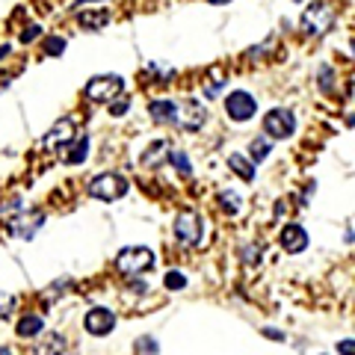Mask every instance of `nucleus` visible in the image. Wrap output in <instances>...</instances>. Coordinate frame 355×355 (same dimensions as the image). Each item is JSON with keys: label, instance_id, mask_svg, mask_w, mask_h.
<instances>
[{"label": "nucleus", "instance_id": "obj_1", "mask_svg": "<svg viewBox=\"0 0 355 355\" xmlns=\"http://www.w3.org/2000/svg\"><path fill=\"white\" fill-rule=\"evenodd\" d=\"M299 27H302V33H308V36H326V33L335 27V9H331L326 0H314L302 12Z\"/></svg>", "mask_w": 355, "mask_h": 355}, {"label": "nucleus", "instance_id": "obj_2", "mask_svg": "<svg viewBox=\"0 0 355 355\" xmlns=\"http://www.w3.org/2000/svg\"><path fill=\"white\" fill-rule=\"evenodd\" d=\"M154 252L146 249V246H130V249H121L119 258H116V270L121 275H130V279H139V275H146L151 266H154Z\"/></svg>", "mask_w": 355, "mask_h": 355}, {"label": "nucleus", "instance_id": "obj_3", "mask_svg": "<svg viewBox=\"0 0 355 355\" xmlns=\"http://www.w3.org/2000/svg\"><path fill=\"white\" fill-rule=\"evenodd\" d=\"M125 92V80L119 74H98L86 83L83 89V98L86 101H95V104H110Z\"/></svg>", "mask_w": 355, "mask_h": 355}, {"label": "nucleus", "instance_id": "obj_4", "mask_svg": "<svg viewBox=\"0 0 355 355\" xmlns=\"http://www.w3.org/2000/svg\"><path fill=\"white\" fill-rule=\"evenodd\" d=\"M86 193L98 198V202H119V198L128 196V181L116 172H104V175H95L92 181H89Z\"/></svg>", "mask_w": 355, "mask_h": 355}, {"label": "nucleus", "instance_id": "obj_5", "mask_svg": "<svg viewBox=\"0 0 355 355\" xmlns=\"http://www.w3.org/2000/svg\"><path fill=\"white\" fill-rule=\"evenodd\" d=\"M175 237L181 246H198V243L205 240V219L202 214H196V210H181V214L175 216Z\"/></svg>", "mask_w": 355, "mask_h": 355}, {"label": "nucleus", "instance_id": "obj_6", "mask_svg": "<svg viewBox=\"0 0 355 355\" xmlns=\"http://www.w3.org/2000/svg\"><path fill=\"white\" fill-rule=\"evenodd\" d=\"M296 130V116L291 107H275L263 116V133L270 139H287Z\"/></svg>", "mask_w": 355, "mask_h": 355}, {"label": "nucleus", "instance_id": "obj_7", "mask_svg": "<svg viewBox=\"0 0 355 355\" xmlns=\"http://www.w3.org/2000/svg\"><path fill=\"white\" fill-rule=\"evenodd\" d=\"M44 225V214L42 210H21L12 219L6 222V234L18 237V240H33Z\"/></svg>", "mask_w": 355, "mask_h": 355}, {"label": "nucleus", "instance_id": "obj_8", "mask_svg": "<svg viewBox=\"0 0 355 355\" xmlns=\"http://www.w3.org/2000/svg\"><path fill=\"white\" fill-rule=\"evenodd\" d=\"M225 113L234 121H249L258 113V101H254V95H249L246 89H234V92H228V98H225Z\"/></svg>", "mask_w": 355, "mask_h": 355}, {"label": "nucleus", "instance_id": "obj_9", "mask_svg": "<svg viewBox=\"0 0 355 355\" xmlns=\"http://www.w3.org/2000/svg\"><path fill=\"white\" fill-rule=\"evenodd\" d=\"M83 326H86L89 335L104 338L116 329V314L110 308H89V314L83 317Z\"/></svg>", "mask_w": 355, "mask_h": 355}, {"label": "nucleus", "instance_id": "obj_10", "mask_svg": "<svg viewBox=\"0 0 355 355\" xmlns=\"http://www.w3.org/2000/svg\"><path fill=\"white\" fill-rule=\"evenodd\" d=\"M279 243H282V249L287 254H299V252L308 249V231L299 225V222H287V225L282 228V234H279Z\"/></svg>", "mask_w": 355, "mask_h": 355}, {"label": "nucleus", "instance_id": "obj_11", "mask_svg": "<svg viewBox=\"0 0 355 355\" xmlns=\"http://www.w3.org/2000/svg\"><path fill=\"white\" fill-rule=\"evenodd\" d=\"M74 137H77V133H74V119L71 116H62L57 125L44 133V148H65Z\"/></svg>", "mask_w": 355, "mask_h": 355}, {"label": "nucleus", "instance_id": "obj_12", "mask_svg": "<svg viewBox=\"0 0 355 355\" xmlns=\"http://www.w3.org/2000/svg\"><path fill=\"white\" fill-rule=\"evenodd\" d=\"M207 121V110L196 101H184L178 104V121L175 125H181L184 130H198Z\"/></svg>", "mask_w": 355, "mask_h": 355}, {"label": "nucleus", "instance_id": "obj_13", "mask_svg": "<svg viewBox=\"0 0 355 355\" xmlns=\"http://www.w3.org/2000/svg\"><path fill=\"white\" fill-rule=\"evenodd\" d=\"M86 157H89V137H86V133H83V137H74L69 146L62 148V160L69 166H80Z\"/></svg>", "mask_w": 355, "mask_h": 355}, {"label": "nucleus", "instance_id": "obj_14", "mask_svg": "<svg viewBox=\"0 0 355 355\" xmlns=\"http://www.w3.org/2000/svg\"><path fill=\"white\" fill-rule=\"evenodd\" d=\"M148 116L157 121V125H175L178 121V104L175 101H151Z\"/></svg>", "mask_w": 355, "mask_h": 355}, {"label": "nucleus", "instance_id": "obj_15", "mask_svg": "<svg viewBox=\"0 0 355 355\" xmlns=\"http://www.w3.org/2000/svg\"><path fill=\"white\" fill-rule=\"evenodd\" d=\"M77 24L83 30H101L110 24V12L107 9H83V12H77Z\"/></svg>", "mask_w": 355, "mask_h": 355}, {"label": "nucleus", "instance_id": "obj_16", "mask_svg": "<svg viewBox=\"0 0 355 355\" xmlns=\"http://www.w3.org/2000/svg\"><path fill=\"white\" fill-rule=\"evenodd\" d=\"M228 169L234 172V175H240L246 184H252V181H254V163L246 157V154H240V151L228 154Z\"/></svg>", "mask_w": 355, "mask_h": 355}, {"label": "nucleus", "instance_id": "obj_17", "mask_svg": "<svg viewBox=\"0 0 355 355\" xmlns=\"http://www.w3.org/2000/svg\"><path fill=\"white\" fill-rule=\"evenodd\" d=\"M42 329H44V320L39 314H24L15 323V335L18 338H36V335H42Z\"/></svg>", "mask_w": 355, "mask_h": 355}, {"label": "nucleus", "instance_id": "obj_18", "mask_svg": "<svg viewBox=\"0 0 355 355\" xmlns=\"http://www.w3.org/2000/svg\"><path fill=\"white\" fill-rule=\"evenodd\" d=\"M65 349H69V343H65L62 335H44L39 343H36V355H65Z\"/></svg>", "mask_w": 355, "mask_h": 355}, {"label": "nucleus", "instance_id": "obj_19", "mask_svg": "<svg viewBox=\"0 0 355 355\" xmlns=\"http://www.w3.org/2000/svg\"><path fill=\"white\" fill-rule=\"evenodd\" d=\"M169 163L175 166V169L178 172H181L184 178H190L193 175V163H190V157H187V154L184 151H178V148H172L169 151Z\"/></svg>", "mask_w": 355, "mask_h": 355}, {"label": "nucleus", "instance_id": "obj_20", "mask_svg": "<svg viewBox=\"0 0 355 355\" xmlns=\"http://www.w3.org/2000/svg\"><path fill=\"white\" fill-rule=\"evenodd\" d=\"M249 154H252V160H254V163H263V160H266V157H270V154H272L270 137H266V139H254L252 146H249Z\"/></svg>", "mask_w": 355, "mask_h": 355}, {"label": "nucleus", "instance_id": "obj_21", "mask_svg": "<svg viewBox=\"0 0 355 355\" xmlns=\"http://www.w3.org/2000/svg\"><path fill=\"white\" fill-rule=\"evenodd\" d=\"M219 205H222L225 214H237V210L243 207V198L234 190H225V193H219Z\"/></svg>", "mask_w": 355, "mask_h": 355}, {"label": "nucleus", "instance_id": "obj_22", "mask_svg": "<svg viewBox=\"0 0 355 355\" xmlns=\"http://www.w3.org/2000/svg\"><path fill=\"white\" fill-rule=\"evenodd\" d=\"M163 284L169 287V291H184V287H187V275L181 270H169V272H166V279H163Z\"/></svg>", "mask_w": 355, "mask_h": 355}, {"label": "nucleus", "instance_id": "obj_23", "mask_svg": "<svg viewBox=\"0 0 355 355\" xmlns=\"http://www.w3.org/2000/svg\"><path fill=\"white\" fill-rule=\"evenodd\" d=\"M137 352L139 355H160V343L154 340V338H148V335H142L137 340Z\"/></svg>", "mask_w": 355, "mask_h": 355}, {"label": "nucleus", "instance_id": "obj_24", "mask_svg": "<svg viewBox=\"0 0 355 355\" xmlns=\"http://www.w3.org/2000/svg\"><path fill=\"white\" fill-rule=\"evenodd\" d=\"M62 51H65V39L62 36H48L44 39V53H48V57H60Z\"/></svg>", "mask_w": 355, "mask_h": 355}, {"label": "nucleus", "instance_id": "obj_25", "mask_svg": "<svg viewBox=\"0 0 355 355\" xmlns=\"http://www.w3.org/2000/svg\"><path fill=\"white\" fill-rule=\"evenodd\" d=\"M110 116H116V119H121V116H128L130 113V101L128 98H116V101H110Z\"/></svg>", "mask_w": 355, "mask_h": 355}, {"label": "nucleus", "instance_id": "obj_26", "mask_svg": "<svg viewBox=\"0 0 355 355\" xmlns=\"http://www.w3.org/2000/svg\"><path fill=\"white\" fill-rule=\"evenodd\" d=\"M12 308H15V296L0 291V320H6L9 314H12Z\"/></svg>", "mask_w": 355, "mask_h": 355}, {"label": "nucleus", "instance_id": "obj_27", "mask_svg": "<svg viewBox=\"0 0 355 355\" xmlns=\"http://www.w3.org/2000/svg\"><path fill=\"white\" fill-rule=\"evenodd\" d=\"M166 148V142H154V146H148L146 148V157H142V163L146 166H151V163H157V154Z\"/></svg>", "mask_w": 355, "mask_h": 355}, {"label": "nucleus", "instance_id": "obj_28", "mask_svg": "<svg viewBox=\"0 0 355 355\" xmlns=\"http://www.w3.org/2000/svg\"><path fill=\"white\" fill-rule=\"evenodd\" d=\"M42 36V27L39 24H30L24 33H21V42H24V44H30V42H36Z\"/></svg>", "mask_w": 355, "mask_h": 355}, {"label": "nucleus", "instance_id": "obj_29", "mask_svg": "<svg viewBox=\"0 0 355 355\" xmlns=\"http://www.w3.org/2000/svg\"><path fill=\"white\" fill-rule=\"evenodd\" d=\"M243 263H258V258H261V252H258V246H243Z\"/></svg>", "mask_w": 355, "mask_h": 355}, {"label": "nucleus", "instance_id": "obj_30", "mask_svg": "<svg viewBox=\"0 0 355 355\" xmlns=\"http://www.w3.org/2000/svg\"><path fill=\"white\" fill-rule=\"evenodd\" d=\"M338 352H340V355H355V338L340 340V343H338Z\"/></svg>", "mask_w": 355, "mask_h": 355}, {"label": "nucleus", "instance_id": "obj_31", "mask_svg": "<svg viewBox=\"0 0 355 355\" xmlns=\"http://www.w3.org/2000/svg\"><path fill=\"white\" fill-rule=\"evenodd\" d=\"M320 74H323V92H331V69H329V65H323V71H320Z\"/></svg>", "mask_w": 355, "mask_h": 355}, {"label": "nucleus", "instance_id": "obj_32", "mask_svg": "<svg viewBox=\"0 0 355 355\" xmlns=\"http://www.w3.org/2000/svg\"><path fill=\"white\" fill-rule=\"evenodd\" d=\"M263 335H266V338H275V340H284V335H282L279 329H263Z\"/></svg>", "mask_w": 355, "mask_h": 355}, {"label": "nucleus", "instance_id": "obj_33", "mask_svg": "<svg viewBox=\"0 0 355 355\" xmlns=\"http://www.w3.org/2000/svg\"><path fill=\"white\" fill-rule=\"evenodd\" d=\"M0 355H15V352L9 349V347H0Z\"/></svg>", "mask_w": 355, "mask_h": 355}, {"label": "nucleus", "instance_id": "obj_34", "mask_svg": "<svg viewBox=\"0 0 355 355\" xmlns=\"http://www.w3.org/2000/svg\"><path fill=\"white\" fill-rule=\"evenodd\" d=\"M9 51H12V48H9V44H3V48H0V57H6Z\"/></svg>", "mask_w": 355, "mask_h": 355}, {"label": "nucleus", "instance_id": "obj_35", "mask_svg": "<svg viewBox=\"0 0 355 355\" xmlns=\"http://www.w3.org/2000/svg\"><path fill=\"white\" fill-rule=\"evenodd\" d=\"M207 3H216V6H222V3H231V0H207Z\"/></svg>", "mask_w": 355, "mask_h": 355}, {"label": "nucleus", "instance_id": "obj_36", "mask_svg": "<svg viewBox=\"0 0 355 355\" xmlns=\"http://www.w3.org/2000/svg\"><path fill=\"white\" fill-rule=\"evenodd\" d=\"M74 3H77V6H80V3H98V0H74Z\"/></svg>", "mask_w": 355, "mask_h": 355}, {"label": "nucleus", "instance_id": "obj_37", "mask_svg": "<svg viewBox=\"0 0 355 355\" xmlns=\"http://www.w3.org/2000/svg\"><path fill=\"white\" fill-rule=\"evenodd\" d=\"M293 3H302V0H293Z\"/></svg>", "mask_w": 355, "mask_h": 355}]
</instances>
